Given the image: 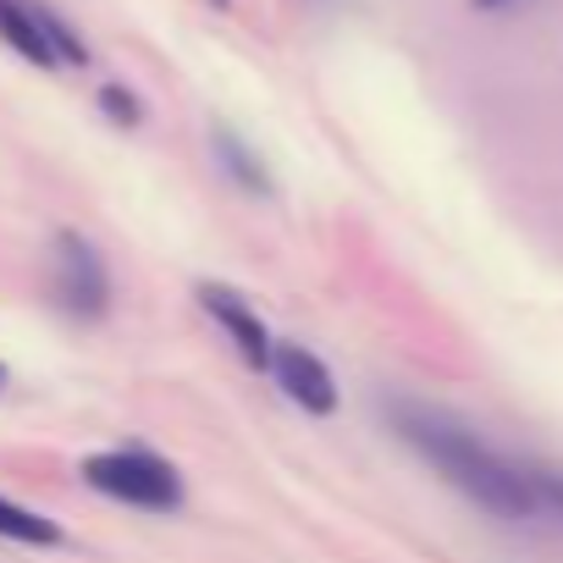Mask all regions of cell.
I'll return each mask as SVG.
<instances>
[{
	"mask_svg": "<svg viewBox=\"0 0 563 563\" xmlns=\"http://www.w3.org/2000/svg\"><path fill=\"white\" fill-rule=\"evenodd\" d=\"M393 437L437 470L464 503H475L497 525H563V464L508 453L486 442L470 420L420 404V398H387L382 404Z\"/></svg>",
	"mask_w": 563,
	"mask_h": 563,
	"instance_id": "cell-1",
	"label": "cell"
},
{
	"mask_svg": "<svg viewBox=\"0 0 563 563\" xmlns=\"http://www.w3.org/2000/svg\"><path fill=\"white\" fill-rule=\"evenodd\" d=\"M84 481L100 497L128 503L139 514H177L183 508V475L144 448H111V453L84 459Z\"/></svg>",
	"mask_w": 563,
	"mask_h": 563,
	"instance_id": "cell-2",
	"label": "cell"
},
{
	"mask_svg": "<svg viewBox=\"0 0 563 563\" xmlns=\"http://www.w3.org/2000/svg\"><path fill=\"white\" fill-rule=\"evenodd\" d=\"M51 288L62 299L67 316L78 321H100L111 310V271L100 260V249L78 232H62L56 238V271H51Z\"/></svg>",
	"mask_w": 563,
	"mask_h": 563,
	"instance_id": "cell-3",
	"label": "cell"
},
{
	"mask_svg": "<svg viewBox=\"0 0 563 563\" xmlns=\"http://www.w3.org/2000/svg\"><path fill=\"white\" fill-rule=\"evenodd\" d=\"M199 305H205V316L227 332V343L238 349V360H243L249 371H271V349H276V338L265 332L260 310H254L243 294L221 288V282H199Z\"/></svg>",
	"mask_w": 563,
	"mask_h": 563,
	"instance_id": "cell-4",
	"label": "cell"
},
{
	"mask_svg": "<svg viewBox=\"0 0 563 563\" xmlns=\"http://www.w3.org/2000/svg\"><path fill=\"white\" fill-rule=\"evenodd\" d=\"M271 376L288 393V404H299L305 415H332L338 409V382L327 371V360L305 343H276L271 349Z\"/></svg>",
	"mask_w": 563,
	"mask_h": 563,
	"instance_id": "cell-5",
	"label": "cell"
},
{
	"mask_svg": "<svg viewBox=\"0 0 563 563\" xmlns=\"http://www.w3.org/2000/svg\"><path fill=\"white\" fill-rule=\"evenodd\" d=\"M0 40H7L23 62L45 67V73L62 67L56 51H51V40H45V29H40V18H34V7H23V0H0Z\"/></svg>",
	"mask_w": 563,
	"mask_h": 563,
	"instance_id": "cell-6",
	"label": "cell"
},
{
	"mask_svg": "<svg viewBox=\"0 0 563 563\" xmlns=\"http://www.w3.org/2000/svg\"><path fill=\"white\" fill-rule=\"evenodd\" d=\"M0 536L23 541V547H56V541H62V530H56L45 514H34V508H23V503H12V497H0Z\"/></svg>",
	"mask_w": 563,
	"mask_h": 563,
	"instance_id": "cell-7",
	"label": "cell"
},
{
	"mask_svg": "<svg viewBox=\"0 0 563 563\" xmlns=\"http://www.w3.org/2000/svg\"><path fill=\"white\" fill-rule=\"evenodd\" d=\"M216 155H221V172L238 183V188H249V194H271V177H265V166L249 155V144L243 139H232L227 128L216 133Z\"/></svg>",
	"mask_w": 563,
	"mask_h": 563,
	"instance_id": "cell-8",
	"label": "cell"
},
{
	"mask_svg": "<svg viewBox=\"0 0 563 563\" xmlns=\"http://www.w3.org/2000/svg\"><path fill=\"white\" fill-rule=\"evenodd\" d=\"M100 111H106L117 128H139V122H144L139 95H133V89H122V84H106V89H100Z\"/></svg>",
	"mask_w": 563,
	"mask_h": 563,
	"instance_id": "cell-9",
	"label": "cell"
},
{
	"mask_svg": "<svg viewBox=\"0 0 563 563\" xmlns=\"http://www.w3.org/2000/svg\"><path fill=\"white\" fill-rule=\"evenodd\" d=\"M519 7H530V0H470V12H481V18H514Z\"/></svg>",
	"mask_w": 563,
	"mask_h": 563,
	"instance_id": "cell-10",
	"label": "cell"
},
{
	"mask_svg": "<svg viewBox=\"0 0 563 563\" xmlns=\"http://www.w3.org/2000/svg\"><path fill=\"white\" fill-rule=\"evenodd\" d=\"M0 387H7V365H0Z\"/></svg>",
	"mask_w": 563,
	"mask_h": 563,
	"instance_id": "cell-11",
	"label": "cell"
}]
</instances>
